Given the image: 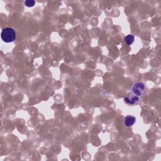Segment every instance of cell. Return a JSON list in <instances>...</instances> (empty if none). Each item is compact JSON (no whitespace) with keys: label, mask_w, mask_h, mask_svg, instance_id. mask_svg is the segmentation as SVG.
I'll list each match as a JSON object with an SVG mask.
<instances>
[{"label":"cell","mask_w":161,"mask_h":161,"mask_svg":"<svg viewBox=\"0 0 161 161\" xmlns=\"http://www.w3.org/2000/svg\"><path fill=\"white\" fill-rule=\"evenodd\" d=\"M2 39L6 43H10L15 41L16 39V33L12 28H6L3 29L1 33Z\"/></svg>","instance_id":"1"},{"label":"cell","mask_w":161,"mask_h":161,"mask_svg":"<svg viewBox=\"0 0 161 161\" xmlns=\"http://www.w3.org/2000/svg\"><path fill=\"white\" fill-rule=\"evenodd\" d=\"M132 91L133 94L137 96L141 97L146 92L145 85L143 83H137L133 85L132 88Z\"/></svg>","instance_id":"2"},{"label":"cell","mask_w":161,"mask_h":161,"mask_svg":"<svg viewBox=\"0 0 161 161\" xmlns=\"http://www.w3.org/2000/svg\"><path fill=\"white\" fill-rule=\"evenodd\" d=\"M125 103L130 105H135L139 101V98L132 93H129L124 99Z\"/></svg>","instance_id":"3"},{"label":"cell","mask_w":161,"mask_h":161,"mask_svg":"<svg viewBox=\"0 0 161 161\" xmlns=\"http://www.w3.org/2000/svg\"><path fill=\"white\" fill-rule=\"evenodd\" d=\"M136 122V118L131 115H128L125 118L124 124L126 127H131L133 126Z\"/></svg>","instance_id":"4"},{"label":"cell","mask_w":161,"mask_h":161,"mask_svg":"<svg viewBox=\"0 0 161 161\" xmlns=\"http://www.w3.org/2000/svg\"><path fill=\"white\" fill-rule=\"evenodd\" d=\"M135 40V37L133 35H129L125 37V41L127 44L129 46H130L133 44Z\"/></svg>","instance_id":"5"},{"label":"cell","mask_w":161,"mask_h":161,"mask_svg":"<svg viewBox=\"0 0 161 161\" xmlns=\"http://www.w3.org/2000/svg\"><path fill=\"white\" fill-rule=\"evenodd\" d=\"M35 2L33 1V0H27V1L25 2V5L27 7H32L35 5Z\"/></svg>","instance_id":"6"}]
</instances>
